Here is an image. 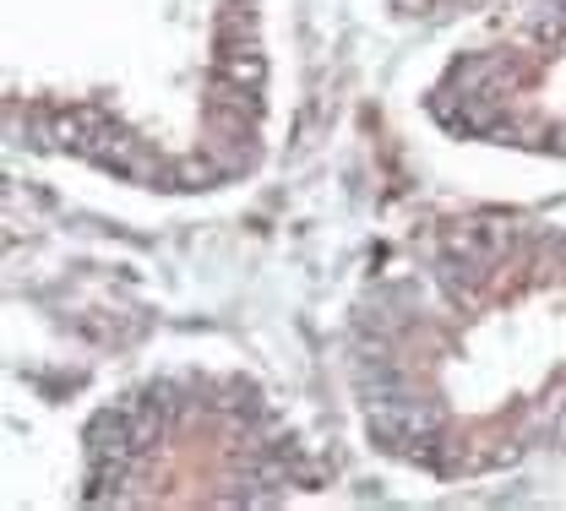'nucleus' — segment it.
Returning a JSON list of instances; mask_svg holds the SVG:
<instances>
[{"instance_id": "f257e3e1", "label": "nucleus", "mask_w": 566, "mask_h": 511, "mask_svg": "<svg viewBox=\"0 0 566 511\" xmlns=\"http://www.w3.org/2000/svg\"><path fill=\"white\" fill-rule=\"evenodd\" d=\"M212 76H229V82L262 93L268 87V55L256 50V39H218V66H212Z\"/></svg>"}]
</instances>
